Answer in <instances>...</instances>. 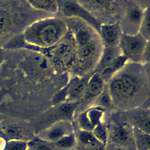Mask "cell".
Returning a JSON list of instances; mask_svg holds the SVG:
<instances>
[{
  "instance_id": "6da1fadb",
  "label": "cell",
  "mask_w": 150,
  "mask_h": 150,
  "mask_svg": "<svg viewBox=\"0 0 150 150\" xmlns=\"http://www.w3.org/2000/svg\"><path fill=\"white\" fill-rule=\"evenodd\" d=\"M124 67L115 74L110 81L108 91L113 104L122 108L133 107L135 98H139L143 91L144 82L141 76L134 71Z\"/></svg>"
},
{
  "instance_id": "7a4b0ae2",
  "label": "cell",
  "mask_w": 150,
  "mask_h": 150,
  "mask_svg": "<svg viewBox=\"0 0 150 150\" xmlns=\"http://www.w3.org/2000/svg\"><path fill=\"white\" fill-rule=\"evenodd\" d=\"M65 23L57 18L39 20L29 26L23 33L25 41L32 46L52 47L63 38L66 32Z\"/></svg>"
},
{
  "instance_id": "3957f363",
  "label": "cell",
  "mask_w": 150,
  "mask_h": 150,
  "mask_svg": "<svg viewBox=\"0 0 150 150\" xmlns=\"http://www.w3.org/2000/svg\"><path fill=\"white\" fill-rule=\"evenodd\" d=\"M108 133L107 144L127 150H135L134 128L128 118L115 119L106 125Z\"/></svg>"
},
{
  "instance_id": "277c9868",
  "label": "cell",
  "mask_w": 150,
  "mask_h": 150,
  "mask_svg": "<svg viewBox=\"0 0 150 150\" xmlns=\"http://www.w3.org/2000/svg\"><path fill=\"white\" fill-rule=\"evenodd\" d=\"M148 42L139 33L135 35L122 34L118 47L121 54L126 56L128 60L138 62Z\"/></svg>"
},
{
  "instance_id": "5b68a950",
  "label": "cell",
  "mask_w": 150,
  "mask_h": 150,
  "mask_svg": "<svg viewBox=\"0 0 150 150\" xmlns=\"http://www.w3.org/2000/svg\"><path fill=\"white\" fill-rule=\"evenodd\" d=\"M0 131L7 141H28L36 135L35 131L30 127L5 120H0Z\"/></svg>"
},
{
  "instance_id": "8992f818",
  "label": "cell",
  "mask_w": 150,
  "mask_h": 150,
  "mask_svg": "<svg viewBox=\"0 0 150 150\" xmlns=\"http://www.w3.org/2000/svg\"><path fill=\"white\" fill-rule=\"evenodd\" d=\"M74 132V126L71 121L60 120L39 131L36 134V135L42 139L54 142Z\"/></svg>"
},
{
  "instance_id": "52a82bcc",
  "label": "cell",
  "mask_w": 150,
  "mask_h": 150,
  "mask_svg": "<svg viewBox=\"0 0 150 150\" xmlns=\"http://www.w3.org/2000/svg\"><path fill=\"white\" fill-rule=\"evenodd\" d=\"M143 13L144 11L139 6H128L120 24L122 34L135 35L139 33Z\"/></svg>"
},
{
  "instance_id": "ba28073f",
  "label": "cell",
  "mask_w": 150,
  "mask_h": 150,
  "mask_svg": "<svg viewBox=\"0 0 150 150\" xmlns=\"http://www.w3.org/2000/svg\"><path fill=\"white\" fill-rule=\"evenodd\" d=\"M62 11L67 17H76L84 20L87 23L100 32V25L97 20L87 10L81 6L79 2L66 1L62 2Z\"/></svg>"
},
{
  "instance_id": "9c48e42d",
  "label": "cell",
  "mask_w": 150,
  "mask_h": 150,
  "mask_svg": "<svg viewBox=\"0 0 150 150\" xmlns=\"http://www.w3.org/2000/svg\"><path fill=\"white\" fill-rule=\"evenodd\" d=\"M23 66L26 73L34 77L46 75L51 67L50 62L46 56L39 53L29 55L25 60Z\"/></svg>"
},
{
  "instance_id": "30bf717a",
  "label": "cell",
  "mask_w": 150,
  "mask_h": 150,
  "mask_svg": "<svg viewBox=\"0 0 150 150\" xmlns=\"http://www.w3.org/2000/svg\"><path fill=\"white\" fill-rule=\"evenodd\" d=\"M104 110L100 107H90L81 112L77 120V127L74 128L81 130L92 131L102 121Z\"/></svg>"
},
{
  "instance_id": "8fae6325",
  "label": "cell",
  "mask_w": 150,
  "mask_h": 150,
  "mask_svg": "<svg viewBox=\"0 0 150 150\" xmlns=\"http://www.w3.org/2000/svg\"><path fill=\"white\" fill-rule=\"evenodd\" d=\"M76 146L74 150H105L106 145L101 143L91 131L74 128Z\"/></svg>"
},
{
  "instance_id": "7c38bea8",
  "label": "cell",
  "mask_w": 150,
  "mask_h": 150,
  "mask_svg": "<svg viewBox=\"0 0 150 150\" xmlns=\"http://www.w3.org/2000/svg\"><path fill=\"white\" fill-rule=\"evenodd\" d=\"M89 77H74L67 87L65 100L69 103H79L86 92Z\"/></svg>"
},
{
  "instance_id": "4fadbf2b",
  "label": "cell",
  "mask_w": 150,
  "mask_h": 150,
  "mask_svg": "<svg viewBox=\"0 0 150 150\" xmlns=\"http://www.w3.org/2000/svg\"><path fill=\"white\" fill-rule=\"evenodd\" d=\"M100 33L104 47L118 46L122 32L119 24L107 23L100 25Z\"/></svg>"
},
{
  "instance_id": "5bb4252c",
  "label": "cell",
  "mask_w": 150,
  "mask_h": 150,
  "mask_svg": "<svg viewBox=\"0 0 150 150\" xmlns=\"http://www.w3.org/2000/svg\"><path fill=\"white\" fill-rule=\"evenodd\" d=\"M104 86L105 83L100 73L95 72L89 77L85 94L81 101L85 104L86 102L97 98L103 91Z\"/></svg>"
},
{
  "instance_id": "9a60e30c",
  "label": "cell",
  "mask_w": 150,
  "mask_h": 150,
  "mask_svg": "<svg viewBox=\"0 0 150 150\" xmlns=\"http://www.w3.org/2000/svg\"><path fill=\"white\" fill-rule=\"evenodd\" d=\"M51 50L52 56L57 60L67 64L73 59H76V52L73 47L66 42H59L54 45Z\"/></svg>"
},
{
  "instance_id": "2e32d148",
  "label": "cell",
  "mask_w": 150,
  "mask_h": 150,
  "mask_svg": "<svg viewBox=\"0 0 150 150\" xmlns=\"http://www.w3.org/2000/svg\"><path fill=\"white\" fill-rule=\"evenodd\" d=\"M99 43L97 39L90 42L89 43L77 48L76 50V59L80 64H87V63H91L97 54Z\"/></svg>"
},
{
  "instance_id": "e0dca14e",
  "label": "cell",
  "mask_w": 150,
  "mask_h": 150,
  "mask_svg": "<svg viewBox=\"0 0 150 150\" xmlns=\"http://www.w3.org/2000/svg\"><path fill=\"white\" fill-rule=\"evenodd\" d=\"M120 55H121V53L118 46L104 47L103 53L99 59L96 72L100 73Z\"/></svg>"
},
{
  "instance_id": "ac0fdd59",
  "label": "cell",
  "mask_w": 150,
  "mask_h": 150,
  "mask_svg": "<svg viewBox=\"0 0 150 150\" xmlns=\"http://www.w3.org/2000/svg\"><path fill=\"white\" fill-rule=\"evenodd\" d=\"M128 60L126 56L121 54L114 60L111 64L102 70L100 74L104 83L110 81L112 77L126 65Z\"/></svg>"
},
{
  "instance_id": "d6986e66",
  "label": "cell",
  "mask_w": 150,
  "mask_h": 150,
  "mask_svg": "<svg viewBox=\"0 0 150 150\" xmlns=\"http://www.w3.org/2000/svg\"><path fill=\"white\" fill-rule=\"evenodd\" d=\"M73 33L77 48L82 47L96 39L91 29L87 26L76 28Z\"/></svg>"
},
{
  "instance_id": "ffe728a7",
  "label": "cell",
  "mask_w": 150,
  "mask_h": 150,
  "mask_svg": "<svg viewBox=\"0 0 150 150\" xmlns=\"http://www.w3.org/2000/svg\"><path fill=\"white\" fill-rule=\"evenodd\" d=\"M133 127L150 134V118L149 111H141L137 114H135L132 117L128 119Z\"/></svg>"
},
{
  "instance_id": "44dd1931",
  "label": "cell",
  "mask_w": 150,
  "mask_h": 150,
  "mask_svg": "<svg viewBox=\"0 0 150 150\" xmlns=\"http://www.w3.org/2000/svg\"><path fill=\"white\" fill-rule=\"evenodd\" d=\"M27 150H60L54 142L42 139L36 135L27 142Z\"/></svg>"
},
{
  "instance_id": "7402d4cb",
  "label": "cell",
  "mask_w": 150,
  "mask_h": 150,
  "mask_svg": "<svg viewBox=\"0 0 150 150\" xmlns=\"http://www.w3.org/2000/svg\"><path fill=\"white\" fill-rule=\"evenodd\" d=\"M27 2L33 8L50 13L57 12L60 8L59 2L52 0H32Z\"/></svg>"
},
{
  "instance_id": "603a6c76",
  "label": "cell",
  "mask_w": 150,
  "mask_h": 150,
  "mask_svg": "<svg viewBox=\"0 0 150 150\" xmlns=\"http://www.w3.org/2000/svg\"><path fill=\"white\" fill-rule=\"evenodd\" d=\"M133 128L135 150H150V134Z\"/></svg>"
},
{
  "instance_id": "cb8c5ba5",
  "label": "cell",
  "mask_w": 150,
  "mask_h": 150,
  "mask_svg": "<svg viewBox=\"0 0 150 150\" xmlns=\"http://www.w3.org/2000/svg\"><path fill=\"white\" fill-rule=\"evenodd\" d=\"M12 18L5 9L0 8V35L7 33L12 28Z\"/></svg>"
},
{
  "instance_id": "d4e9b609",
  "label": "cell",
  "mask_w": 150,
  "mask_h": 150,
  "mask_svg": "<svg viewBox=\"0 0 150 150\" xmlns=\"http://www.w3.org/2000/svg\"><path fill=\"white\" fill-rule=\"evenodd\" d=\"M25 40L23 33L16 35L10 39L6 42L4 46L3 49H17L23 47H27L30 46Z\"/></svg>"
},
{
  "instance_id": "484cf974",
  "label": "cell",
  "mask_w": 150,
  "mask_h": 150,
  "mask_svg": "<svg viewBox=\"0 0 150 150\" xmlns=\"http://www.w3.org/2000/svg\"><path fill=\"white\" fill-rule=\"evenodd\" d=\"M54 143L60 150H74L76 143L74 132L62 138Z\"/></svg>"
},
{
  "instance_id": "4316f807",
  "label": "cell",
  "mask_w": 150,
  "mask_h": 150,
  "mask_svg": "<svg viewBox=\"0 0 150 150\" xmlns=\"http://www.w3.org/2000/svg\"><path fill=\"white\" fill-rule=\"evenodd\" d=\"M149 8H148L144 11L143 16L141 22V25L139 30L140 34L146 40L149 42L150 37V19H149Z\"/></svg>"
},
{
  "instance_id": "83f0119b",
  "label": "cell",
  "mask_w": 150,
  "mask_h": 150,
  "mask_svg": "<svg viewBox=\"0 0 150 150\" xmlns=\"http://www.w3.org/2000/svg\"><path fill=\"white\" fill-rule=\"evenodd\" d=\"M96 138L101 143L107 145L108 141V133L106 125L101 122L98 124L91 131Z\"/></svg>"
},
{
  "instance_id": "f1b7e54d",
  "label": "cell",
  "mask_w": 150,
  "mask_h": 150,
  "mask_svg": "<svg viewBox=\"0 0 150 150\" xmlns=\"http://www.w3.org/2000/svg\"><path fill=\"white\" fill-rule=\"evenodd\" d=\"M97 98L98 104H100V107L103 108H110L113 105V103L108 91V86H104L103 91Z\"/></svg>"
},
{
  "instance_id": "f546056e",
  "label": "cell",
  "mask_w": 150,
  "mask_h": 150,
  "mask_svg": "<svg viewBox=\"0 0 150 150\" xmlns=\"http://www.w3.org/2000/svg\"><path fill=\"white\" fill-rule=\"evenodd\" d=\"M27 142L21 140L8 141L4 150H27Z\"/></svg>"
},
{
  "instance_id": "4dcf8cb0",
  "label": "cell",
  "mask_w": 150,
  "mask_h": 150,
  "mask_svg": "<svg viewBox=\"0 0 150 150\" xmlns=\"http://www.w3.org/2000/svg\"><path fill=\"white\" fill-rule=\"evenodd\" d=\"M140 61L144 63L149 62V42L146 45L140 59Z\"/></svg>"
},
{
  "instance_id": "1f68e13d",
  "label": "cell",
  "mask_w": 150,
  "mask_h": 150,
  "mask_svg": "<svg viewBox=\"0 0 150 150\" xmlns=\"http://www.w3.org/2000/svg\"><path fill=\"white\" fill-rule=\"evenodd\" d=\"M105 150H127V149L117 146H115L113 145L107 144Z\"/></svg>"
},
{
  "instance_id": "d6a6232c",
  "label": "cell",
  "mask_w": 150,
  "mask_h": 150,
  "mask_svg": "<svg viewBox=\"0 0 150 150\" xmlns=\"http://www.w3.org/2000/svg\"><path fill=\"white\" fill-rule=\"evenodd\" d=\"M4 58V52L3 49L0 47V64L2 63Z\"/></svg>"
}]
</instances>
